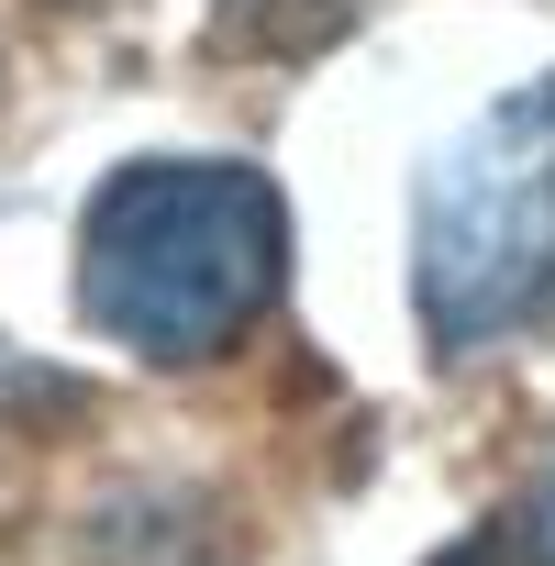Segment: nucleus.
Listing matches in <instances>:
<instances>
[{"label": "nucleus", "instance_id": "1", "mask_svg": "<svg viewBox=\"0 0 555 566\" xmlns=\"http://www.w3.org/2000/svg\"><path fill=\"white\" fill-rule=\"evenodd\" d=\"M278 277H290V211L255 167L145 156L101 178L78 222V312L145 367L222 356L278 301Z\"/></svg>", "mask_w": 555, "mask_h": 566}, {"label": "nucleus", "instance_id": "2", "mask_svg": "<svg viewBox=\"0 0 555 566\" xmlns=\"http://www.w3.org/2000/svg\"><path fill=\"white\" fill-rule=\"evenodd\" d=\"M411 301L433 356H489L555 323V78L489 101L422 167Z\"/></svg>", "mask_w": 555, "mask_h": 566}, {"label": "nucleus", "instance_id": "3", "mask_svg": "<svg viewBox=\"0 0 555 566\" xmlns=\"http://www.w3.org/2000/svg\"><path fill=\"white\" fill-rule=\"evenodd\" d=\"M367 0H222L211 12V56L222 67H290V56H323Z\"/></svg>", "mask_w": 555, "mask_h": 566}, {"label": "nucleus", "instance_id": "4", "mask_svg": "<svg viewBox=\"0 0 555 566\" xmlns=\"http://www.w3.org/2000/svg\"><path fill=\"white\" fill-rule=\"evenodd\" d=\"M511 533H522V544H533V555L555 566V467H544V489H533V500L511 511Z\"/></svg>", "mask_w": 555, "mask_h": 566}, {"label": "nucleus", "instance_id": "5", "mask_svg": "<svg viewBox=\"0 0 555 566\" xmlns=\"http://www.w3.org/2000/svg\"><path fill=\"white\" fill-rule=\"evenodd\" d=\"M444 566H544V555H533V544L500 522V533H478V544H467V555H444Z\"/></svg>", "mask_w": 555, "mask_h": 566}]
</instances>
